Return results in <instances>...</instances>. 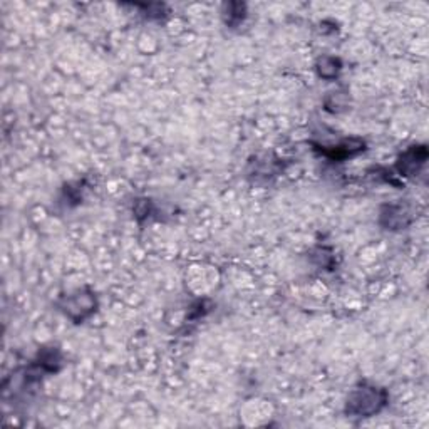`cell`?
Masks as SVG:
<instances>
[{
    "label": "cell",
    "instance_id": "obj_1",
    "mask_svg": "<svg viewBox=\"0 0 429 429\" xmlns=\"http://www.w3.org/2000/svg\"><path fill=\"white\" fill-rule=\"evenodd\" d=\"M389 401L388 391L375 385H359L349 394L345 403V414L353 418H370L378 414Z\"/></svg>",
    "mask_w": 429,
    "mask_h": 429
},
{
    "label": "cell",
    "instance_id": "obj_2",
    "mask_svg": "<svg viewBox=\"0 0 429 429\" xmlns=\"http://www.w3.org/2000/svg\"><path fill=\"white\" fill-rule=\"evenodd\" d=\"M62 311L66 312V316L79 324L86 317H89L96 311V298L93 293L77 292L76 296H69L61 302Z\"/></svg>",
    "mask_w": 429,
    "mask_h": 429
},
{
    "label": "cell",
    "instance_id": "obj_3",
    "mask_svg": "<svg viewBox=\"0 0 429 429\" xmlns=\"http://www.w3.org/2000/svg\"><path fill=\"white\" fill-rule=\"evenodd\" d=\"M428 160L426 146H411L408 151H404L398 160V171L401 176H413L416 175L424 163Z\"/></svg>",
    "mask_w": 429,
    "mask_h": 429
},
{
    "label": "cell",
    "instance_id": "obj_4",
    "mask_svg": "<svg viewBox=\"0 0 429 429\" xmlns=\"http://www.w3.org/2000/svg\"><path fill=\"white\" fill-rule=\"evenodd\" d=\"M411 220V213L401 205H388L380 211V225L388 230L406 228Z\"/></svg>",
    "mask_w": 429,
    "mask_h": 429
},
{
    "label": "cell",
    "instance_id": "obj_5",
    "mask_svg": "<svg viewBox=\"0 0 429 429\" xmlns=\"http://www.w3.org/2000/svg\"><path fill=\"white\" fill-rule=\"evenodd\" d=\"M365 144L364 141H360V139H345L342 144H337V146L332 148H324L321 149V153L324 154V156L330 158V160H345V158L355 156V154L363 153Z\"/></svg>",
    "mask_w": 429,
    "mask_h": 429
},
{
    "label": "cell",
    "instance_id": "obj_6",
    "mask_svg": "<svg viewBox=\"0 0 429 429\" xmlns=\"http://www.w3.org/2000/svg\"><path fill=\"white\" fill-rule=\"evenodd\" d=\"M340 71V61L335 59V57H322L317 62V72H319L321 77H324V79H334V77L339 74Z\"/></svg>",
    "mask_w": 429,
    "mask_h": 429
},
{
    "label": "cell",
    "instance_id": "obj_7",
    "mask_svg": "<svg viewBox=\"0 0 429 429\" xmlns=\"http://www.w3.org/2000/svg\"><path fill=\"white\" fill-rule=\"evenodd\" d=\"M245 17V6L243 4H230L228 6V19L226 24L228 26H238Z\"/></svg>",
    "mask_w": 429,
    "mask_h": 429
}]
</instances>
